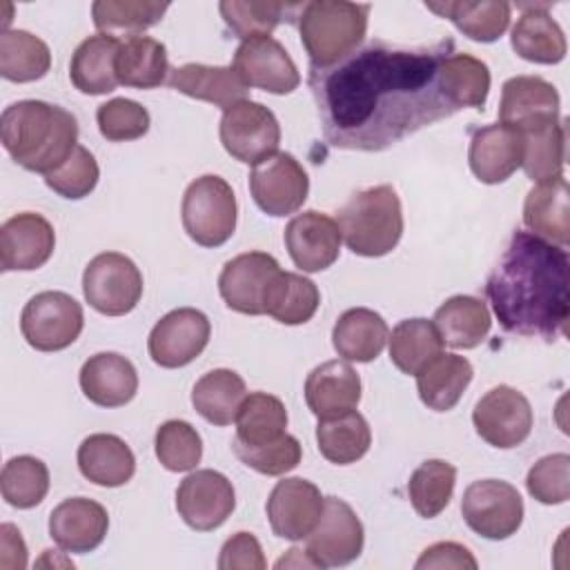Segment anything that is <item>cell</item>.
Masks as SVG:
<instances>
[{
	"instance_id": "obj_43",
	"label": "cell",
	"mask_w": 570,
	"mask_h": 570,
	"mask_svg": "<svg viewBox=\"0 0 570 570\" xmlns=\"http://www.w3.org/2000/svg\"><path fill=\"white\" fill-rule=\"evenodd\" d=\"M456 468L443 459L423 461L407 481V497L412 508L423 519L439 517L454 492Z\"/></svg>"
},
{
	"instance_id": "obj_41",
	"label": "cell",
	"mask_w": 570,
	"mask_h": 570,
	"mask_svg": "<svg viewBox=\"0 0 570 570\" xmlns=\"http://www.w3.org/2000/svg\"><path fill=\"white\" fill-rule=\"evenodd\" d=\"M51 51L45 40L24 29H4L0 36V76L11 82H33L47 76Z\"/></svg>"
},
{
	"instance_id": "obj_25",
	"label": "cell",
	"mask_w": 570,
	"mask_h": 570,
	"mask_svg": "<svg viewBox=\"0 0 570 570\" xmlns=\"http://www.w3.org/2000/svg\"><path fill=\"white\" fill-rule=\"evenodd\" d=\"M82 394L100 407L127 405L138 392V372L129 358L116 352H98L80 367Z\"/></svg>"
},
{
	"instance_id": "obj_21",
	"label": "cell",
	"mask_w": 570,
	"mask_h": 570,
	"mask_svg": "<svg viewBox=\"0 0 570 570\" xmlns=\"http://www.w3.org/2000/svg\"><path fill=\"white\" fill-rule=\"evenodd\" d=\"M56 247L51 223L33 212L7 218L0 227V265L2 272H31L42 267Z\"/></svg>"
},
{
	"instance_id": "obj_45",
	"label": "cell",
	"mask_w": 570,
	"mask_h": 570,
	"mask_svg": "<svg viewBox=\"0 0 570 570\" xmlns=\"http://www.w3.org/2000/svg\"><path fill=\"white\" fill-rule=\"evenodd\" d=\"M167 9V2L154 0H98L91 4V16L100 33L114 36V31H125L140 36V31L158 24Z\"/></svg>"
},
{
	"instance_id": "obj_15",
	"label": "cell",
	"mask_w": 570,
	"mask_h": 570,
	"mask_svg": "<svg viewBox=\"0 0 570 570\" xmlns=\"http://www.w3.org/2000/svg\"><path fill=\"white\" fill-rule=\"evenodd\" d=\"M236 508L232 481L216 470H196L187 474L176 490V510L180 519L198 532L220 528Z\"/></svg>"
},
{
	"instance_id": "obj_13",
	"label": "cell",
	"mask_w": 570,
	"mask_h": 570,
	"mask_svg": "<svg viewBox=\"0 0 570 570\" xmlns=\"http://www.w3.org/2000/svg\"><path fill=\"white\" fill-rule=\"evenodd\" d=\"M249 191L267 216H289L303 207L309 194V176L292 154L276 151L254 165Z\"/></svg>"
},
{
	"instance_id": "obj_48",
	"label": "cell",
	"mask_w": 570,
	"mask_h": 570,
	"mask_svg": "<svg viewBox=\"0 0 570 570\" xmlns=\"http://www.w3.org/2000/svg\"><path fill=\"white\" fill-rule=\"evenodd\" d=\"M154 450L165 470L187 472L200 463L203 441L191 423L169 419L156 430Z\"/></svg>"
},
{
	"instance_id": "obj_30",
	"label": "cell",
	"mask_w": 570,
	"mask_h": 570,
	"mask_svg": "<svg viewBox=\"0 0 570 570\" xmlns=\"http://www.w3.org/2000/svg\"><path fill=\"white\" fill-rule=\"evenodd\" d=\"M120 49V40L109 33H96L85 38L69 62L71 85L87 94L100 96L114 91L120 82L116 76V56Z\"/></svg>"
},
{
	"instance_id": "obj_32",
	"label": "cell",
	"mask_w": 570,
	"mask_h": 570,
	"mask_svg": "<svg viewBox=\"0 0 570 570\" xmlns=\"http://www.w3.org/2000/svg\"><path fill=\"white\" fill-rule=\"evenodd\" d=\"M432 323L443 345L454 350H472L490 334L492 316L481 298L456 294L434 312Z\"/></svg>"
},
{
	"instance_id": "obj_36",
	"label": "cell",
	"mask_w": 570,
	"mask_h": 570,
	"mask_svg": "<svg viewBox=\"0 0 570 570\" xmlns=\"http://www.w3.org/2000/svg\"><path fill=\"white\" fill-rule=\"evenodd\" d=\"M247 396L245 381L238 372L218 367L203 374L191 390L194 410L214 425H229L236 421L238 407Z\"/></svg>"
},
{
	"instance_id": "obj_20",
	"label": "cell",
	"mask_w": 570,
	"mask_h": 570,
	"mask_svg": "<svg viewBox=\"0 0 570 570\" xmlns=\"http://www.w3.org/2000/svg\"><path fill=\"white\" fill-rule=\"evenodd\" d=\"M323 501L321 490L307 479L289 476L278 481L265 505L272 532L287 541H303L314 530Z\"/></svg>"
},
{
	"instance_id": "obj_28",
	"label": "cell",
	"mask_w": 570,
	"mask_h": 570,
	"mask_svg": "<svg viewBox=\"0 0 570 570\" xmlns=\"http://www.w3.org/2000/svg\"><path fill=\"white\" fill-rule=\"evenodd\" d=\"M510 45L517 56L539 65H557L566 58L568 51L563 29L548 13V4L525 7L512 27Z\"/></svg>"
},
{
	"instance_id": "obj_24",
	"label": "cell",
	"mask_w": 570,
	"mask_h": 570,
	"mask_svg": "<svg viewBox=\"0 0 570 570\" xmlns=\"http://www.w3.org/2000/svg\"><path fill=\"white\" fill-rule=\"evenodd\" d=\"M361 376L347 361H325L305 379V403L318 419H332L356 410Z\"/></svg>"
},
{
	"instance_id": "obj_55",
	"label": "cell",
	"mask_w": 570,
	"mask_h": 570,
	"mask_svg": "<svg viewBox=\"0 0 570 570\" xmlns=\"http://www.w3.org/2000/svg\"><path fill=\"white\" fill-rule=\"evenodd\" d=\"M0 566L4 570L27 568V546L20 537V530L11 523L0 525Z\"/></svg>"
},
{
	"instance_id": "obj_10",
	"label": "cell",
	"mask_w": 570,
	"mask_h": 570,
	"mask_svg": "<svg viewBox=\"0 0 570 570\" xmlns=\"http://www.w3.org/2000/svg\"><path fill=\"white\" fill-rule=\"evenodd\" d=\"M218 136L232 158L245 165H258L276 154L281 145V125L265 105L240 100L223 111Z\"/></svg>"
},
{
	"instance_id": "obj_23",
	"label": "cell",
	"mask_w": 570,
	"mask_h": 570,
	"mask_svg": "<svg viewBox=\"0 0 570 570\" xmlns=\"http://www.w3.org/2000/svg\"><path fill=\"white\" fill-rule=\"evenodd\" d=\"M109 528L107 510L87 497H71L60 501L49 514V537L73 554L96 550Z\"/></svg>"
},
{
	"instance_id": "obj_51",
	"label": "cell",
	"mask_w": 570,
	"mask_h": 570,
	"mask_svg": "<svg viewBox=\"0 0 570 570\" xmlns=\"http://www.w3.org/2000/svg\"><path fill=\"white\" fill-rule=\"evenodd\" d=\"M98 178H100V169L94 154L87 147L78 145L73 154L58 169L45 176V183L58 196L78 200L94 191V187L98 185Z\"/></svg>"
},
{
	"instance_id": "obj_50",
	"label": "cell",
	"mask_w": 570,
	"mask_h": 570,
	"mask_svg": "<svg viewBox=\"0 0 570 570\" xmlns=\"http://www.w3.org/2000/svg\"><path fill=\"white\" fill-rule=\"evenodd\" d=\"M100 136L111 142H127L142 138L149 131V111L129 98H111L96 111Z\"/></svg>"
},
{
	"instance_id": "obj_5",
	"label": "cell",
	"mask_w": 570,
	"mask_h": 570,
	"mask_svg": "<svg viewBox=\"0 0 570 570\" xmlns=\"http://www.w3.org/2000/svg\"><path fill=\"white\" fill-rule=\"evenodd\" d=\"M336 223L350 252L367 258L385 256L403 236L401 198L392 185L361 189L341 207Z\"/></svg>"
},
{
	"instance_id": "obj_14",
	"label": "cell",
	"mask_w": 570,
	"mask_h": 570,
	"mask_svg": "<svg viewBox=\"0 0 570 570\" xmlns=\"http://www.w3.org/2000/svg\"><path fill=\"white\" fill-rule=\"evenodd\" d=\"M212 334L209 318L196 307H178L167 312L149 332L147 350L160 367L189 365L207 347Z\"/></svg>"
},
{
	"instance_id": "obj_52",
	"label": "cell",
	"mask_w": 570,
	"mask_h": 570,
	"mask_svg": "<svg viewBox=\"0 0 570 570\" xmlns=\"http://www.w3.org/2000/svg\"><path fill=\"white\" fill-rule=\"evenodd\" d=\"M525 488L539 503H566L570 499V456L566 452L541 456L528 470Z\"/></svg>"
},
{
	"instance_id": "obj_37",
	"label": "cell",
	"mask_w": 570,
	"mask_h": 570,
	"mask_svg": "<svg viewBox=\"0 0 570 570\" xmlns=\"http://www.w3.org/2000/svg\"><path fill=\"white\" fill-rule=\"evenodd\" d=\"M425 7L441 18H448L463 36L476 42L499 40L505 33L512 13V4L503 0L425 2Z\"/></svg>"
},
{
	"instance_id": "obj_1",
	"label": "cell",
	"mask_w": 570,
	"mask_h": 570,
	"mask_svg": "<svg viewBox=\"0 0 570 570\" xmlns=\"http://www.w3.org/2000/svg\"><path fill=\"white\" fill-rule=\"evenodd\" d=\"M450 42L405 49L372 42L327 69L309 71L325 140L336 149L383 151L456 109L439 85Z\"/></svg>"
},
{
	"instance_id": "obj_6",
	"label": "cell",
	"mask_w": 570,
	"mask_h": 570,
	"mask_svg": "<svg viewBox=\"0 0 570 570\" xmlns=\"http://www.w3.org/2000/svg\"><path fill=\"white\" fill-rule=\"evenodd\" d=\"M238 205L232 185L205 174L189 183L180 205V218L187 236L203 247H220L236 229Z\"/></svg>"
},
{
	"instance_id": "obj_42",
	"label": "cell",
	"mask_w": 570,
	"mask_h": 570,
	"mask_svg": "<svg viewBox=\"0 0 570 570\" xmlns=\"http://www.w3.org/2000/svg\"><path fill=\"white\" fill-rule=\"evenodd\" d=\"M234 423V441L245 445H263L285 434L287 410L278 396L267 392H252L243 399Z\"/></svg>"
},
{
	"instance_id": "obj_44",
	"label": "cell",
	"mask_w": 570,
	"mask_h": 570,
	"mask_svg": "<svg viewBox=\"0 0 570 570\" xmlns=\"http://www.w3.org/2000/svg\"><path fill=\"white\" fill-rule=\"evenodd\" d=\"M0 490L9 505L18 510L36 508L49 492V468L31 454L13 456L2 465Z\"/></svg>"
},
{
	"instance_id": "obj_16",
	"label": "cell",
	"mask_w": 570,
	"mask_h": 570,
	"mask_svg": "<svg viewBox=\"0 0 570 570\" xmlns=\"http://www.w3.org/2000/svg\"><path fill=\"white\" fill-rule=\"evenodd\" d=\"M281 272L278 261L267 252H245L223 265L218 292L225 305L238 314H265V294Z\"/></svg>"
},
{
	"instance_id": "obj_7",
	"label": "cell",
	"mask_w": 570,
	"mask_h": 570,
	"mask_svg": "<svg viewBox=\"0 0 570 570\" xmlns=\"http://www.w3.org/2000/svg\"><path fill=\"white\" fill-rule=\"evenodd\" d=\"M85 301L105 316L129 314L142 296V274L120 252L94 256L82 272Z\"/></svg>"
},
{
	"instance_id": "obj_17",
	"label": "cell",
	"mask_w": 570,
	"mask_h": 570,
	"mask_svg": "<svg viewBox=\"0 0 570 570\" xmlns=\"http://www.w3.org/2000/svg\"><path fill=\"white\" fill-rule=\"evenodd\" d=\"M232 67L247 87L269 94H292L301 85V73L292 56L272 36L243 40L234 53Z\"/></svg>"
},
{
	"instance_id": "obj_8",
	"label": "cell",
	"mask_w": 570,
	"mask_h": 570,
	"mask_svg": "<svg viewBox=\"0 0 570 570\" xmlns=\"http://www.w3.org/2000/svg\"><path fill=\"white\" fill-rule=\"evenodd\" d=\"M80 303L65 292H40L31 296L20 314L22 338L38 352H60L82 332Z\"/></svg>"
},
{
	"instance_id": "obj_47",
	"label": "cell",
	"mask_w": 570,
	"mask_h": 570,
	"mask_svg": "<svg viewBox=\"0 0 570 570\" xmlns=\"http://www.w3.org/2000/svg\"><path fill=\"white\" fill-rule=\"evenodd\" d=\"M225 24L240 38H263L269 36L283 20V13L294 9V4L272 2V0H225L218 4Z\"/></svg>"
},
{
	"instance_id": "obj_40",
	"label": "cell",
	"mask_w": 570,
	"mask_h": 570,
	"mask_svg": "<svg viewBox=\"0 0 570 570\" xmlns=\"http://www.w3.org/2000/svg\"><path fill=\"white\" fill-rule=\"evenodd\" d=\"M390 361L403 372L416 376L441 352L443 341L428 318H405L390 334Z\"/></svg>"
},
{
	"instance_id": "obj_35",
	"label": "cell",
	"mask_w": 570,
	"mask_h": 570,
	"mask_svg": "<svg viewBox=\"0 0 570 570\" xmlns=\"http://www.w3.org/2000/svg\"><path fill=\"white\" fill-rule=\"evenodd\" d=\"M167 71V49L160 40L149 36H129L120 40L116 56V76L120 85L156 89L165 82Z\"/></svg>"
},
{
	"instance_id": "obj_27",
	"label": "cell",
	"mask_w": 570,
	"mask_h": 570,
	"mask_svg": "<svg viewBox=\"0 0 570 570\" xmlns=\"http://www.w3.org/2000/svg\"><path fill=\"white\" fill-rule=\"evenodd\" d=\"M169 87L189 98L212 102L223 111L240 100H247L249 94V87L240 80L232 65L212 67L200 62H187L183 67L171 69Z\"/></svg>"
},
{
	"instance_id": "obj_19",
	"label": "cell",
	"mask_w": 570,
	"mask_h": 570,
	"mask_svg": "<svg viewBox=\"0 0 570 570\" xmlns=\"http://www.w3.org/2000/svg\"><path fill=\"white\" fill-rule=\"evenodd\" d=\"M283 240L294 265L303 272L314 274L334 265L341 252L343 236L338 223L332 216L307 209L303 214H296L287 223Z\"/></svg>"
},
{
	"instance_id": "obj_3",
	"label": "cell",
	"mask_w": 570,
	"mask_h": 570,
	"mask_svg": "<svg viewBox=\"0 0 570 570\" xmlns=\"http://www.w3.org/2000/svg\"><path fill=\"white\" fill-rule=\"evenodd\" d=\"M0 140L16 165L47 176L78 147V122L58 105L18 100L0 116Z\"/></svg>"
},
{
	"instance_id": "obj_31",
	"label": "cell",
	"mask_w": 570,
	"mask_h": 570,
	"mask_svg": "<svg viewBox=\"0 0 570 570\" xmlns=\"http://www.w3.org/2000/svg\"><path fill=\"white\" fill-rule=\"evenodd\" d=\"M390 338L385 318L367 307L345 309L332 330V345L345 361L370 363L374 361Z\"/></svg>"
},
{
	"instance_id": "obj_9",
	"label": "cell",
	"mask_w": 570,
	"mask_h": 570,
	"mask_svg": "<svg viewBox=\"0 0 570 570\" xmlns=\"http://www.w3.org/2000/svg\"><path fill=\"white\" fill-rule=\"evenodd\" d=\"M461 514L470 530L483 539L501 541L523 523V499L519 490L501 479L472 481L461 499Z\"/></svg>"
},
{
	"instance_id": "obj_22",
	"label": "cell",
	"mask_w": 570,
	"mask_h": 570,
	"mask_svg": "<svg viewBox=\"0 0 570 570\" xmlns=\"http://www.w3.org/2000/svg\"><path fill=\"white\" fill-rule=\"evenodd\" d=\"M523 134L501 122L476 129L470 138L468 163L472 174L485 183L497 185L508 180L523 163Z\"/></svg>"
},
{
	"instance_id": "obj_4",
	"label": "cell",
	"mask_w": 570,
	"mask_h": 570,
	"mask_svg": "<svg viewBox=\"0 0 570 570\" xmlns=\"http://www.w3.org/2000/svg\"><path fill=\"white\" fill-rule=\"evenodd\" d=\"M298 9V33L312 69L334 67L352 56L365 38L370 4L312 0Z\"/></svg>"
},
{
	"instance_id": "obj_53",
	"label": "cell",
	"mask_w": 570,
	"mask_h": 570,
	"mask_svg": "<svg viewBox=\"0 0 570 570\" xmlns=\"http://www.w3.org/2000/svg\"><path fill=\"white\" fill-rule=\"evenodd\" d=\"M218 568L220 570H265L267 561L258 539L252 532H236L223 543Z\"/></svg>"
},
{
	"instance_id": "obj_46",
	"label": "cell",
	"mask_w": 570,
	"mask_h": 570,
	"mask_svg": "<svg viewBox=\"0 0 570 570\" xmlns=\"http://www.w3.org/2000/svg\"><path fill=\"white\" fill-rule=\"evenodd\" d=\"M525 151H523V171L530 180L541 183L563 174L566 163V122L557 120L539 129L525 131Z\"/></svg>"
},
{
	"instance_id": "obj_54",
	"label": "cell",
	"mask_w": 570,
	"mask_h": 570,
	"mask_svg": "<svg viewBox=\"0 0 570 570\" xmlns=\"http://www.w3.org/2000/svg\"><path fill=\"white\" fill-rule=\"evenodd\" d=\"M476 559L472 552L456 543V541H439L428 546L421 557L416 559L414 568L416 570H443V568H454V570H476Z\"/></svg>"
},
{
	"instance_id": "obj_38",
	"label": "cell",
	"mask_w": 570,
	"mask_h": 570,
	"mask_svg": "<svg viewBox=\"0 0 570 570\" xmlns=\"http://www.w3.org/2000/svg\"><path fill=\"white\" fill-rule=\"evenodd\" d=\"M316 443L318 452L330 463L350 465L367 454L372 445V430L365 416L352 410L332 419H318Z\"/></svg>"
},
{
	"instance_id": "obj_12",
	"label": "cell",
	"mask_w": 570,
	"mask_h": 570,
	"mask_svg": "<svg viewBox=\"0 0 570 570\" xmlns=\"http://www.w3.org/2000/svg\"><path fill=\"white\" fill-rule=\"evenodd\" d=\"M472 423L485 443L508 450L521 445L530 436L534 414L530 401L519 390L497 385L476 401Z\"/></svg>"
},
{
	"instance_id": "obj_39",
	"label": "cell",
	"mask_w": 570,
	"mask_h": 570,
	"mask_svg": "<svg viewBox=\"0 0 570 570\" xmlns=\"http://www.w3.org/2000/svg\"><path fill=\"white\" fill-rule=\"evenodd\" d=\"M321 305V292L314 281L296 272H278L265 294V314L283 325L307 323Z\"/></svg>"
},
{
	"instance_id": "obj_33",
	"label": "cell",
	"mask_w": 570,
	"mask_h": 570,
	"mask_svg": "<svg viewBox=\"0 0 570 570\" xmlns=\"http://www.w3.org/2000/svg\"><path fill=\"white\" fill-rule=\"evenodd\" d=\"M472 376L474 370L465 356L441 352L416 374V390L423 405L434 412H448L461 401Z\"/></svg>"
},
{
	"instance_id": "obj_11",
	"label": "cell",
	"mask_w": 570,
	"mask_h": 570,
	"mask_svg": "<svg viewBox=\"0 0 570 570\" xmlns=\"http://www.w3.org/2000/svg\"><path fill=\"white\" fill-rule=\"evenodd\" d=\"M363 541V523L352 505L338 497H325L323 512L305 537V552L316 568H338L361 557Z\"/></svg>"
},
{
	"instance_id": "obj_34",
	"label": "cell",
	"mask_w": 570,
	"mask_h": 570,
	"mask_svg": "<svg viewBox=\"0 0 570 570\" xmlns=\"http://www.w3.org/2000/svg\"><path fill=\"white\" fill-rule=\"evenodd\" d=\"M439 85L456 111L463 107L483 109L490 91V69L470 53L445 51L439 65Z\"/></svg>"
},
{
	"instance_id": "obj_2",
	"label": "cell",
	"mask_w": 570,
	"mask_h": 570,
	"mask_svg": "<svg viewBox=\"0 0 570 570\" xmlns=\"http://www.w3.org/2000/svg\"><path fill=\"white\" fill-rule=\"evenodd\" d=\"M568 252L530 232H514L485 283V296L505 332L557 341L570 314Z\"/></svg>"
},
{
	"instance_id": "obj_26",
	"label": "cell",
	"mask_w": 570,
	"mask_h": 570,
	"mask_svg": "<svg viewBox=\"0 0 570 570\" xmlns=\"http://www.w3.org/2000/svg\"><path fill=\"white\" fill-rule=\"evenodd\" d=\"M570 191L568 180L561 176L537 183L523 203V223L530 234L568 247L570 240Z\"/></svg>"
},
{
	"instance_id": "obj_18",
	"label": "cell",
	"mask_w": 570,
	"mask_h": 570,
	"mask_svg": "<svg viewBox=\"0 0 570 570\" xmlns=\"http://www.w3.org/2000/svg\"><path fill=\"white\" fill-rule=\"evenodd\" d=\"M559 91L539 76H514L501 87L499 122L521 134L559 120Z\"/></svg>"
},
{
	"instance_id": "obj_29",
	"label": "cell",
	"mask_w": 570,
	"mask_h": 570,
	"mask_svg": "<svg viewBox=\"0 0 570 570\" xmlns=\"http://www.w3.org/2000/svg\"><path fill=\"white\" fill-rule=\"evenodd\" d=\"M78 470L96 485L118 488L134 476L136 456L120 436L98 432L78 445Z\"/></svg>"
},
{
	"instance_id": "obj_49",
	"label": "cell",
	"mask_w": 570,
	"mask_h": 570,
	"mask_svg": "<svg viewBox=\"0 0 570 570\" xmlns=\"http://www.w3.org/2000/svg\"><path fill=\"white\" fill-rule=\"evenodd\" d=\"M232 450L247 468L267 476H281L294 470L303 456L298 439L287 432L281 439L263 445H245V443L232 441Z\"/></svg>"
}]
</instances>
